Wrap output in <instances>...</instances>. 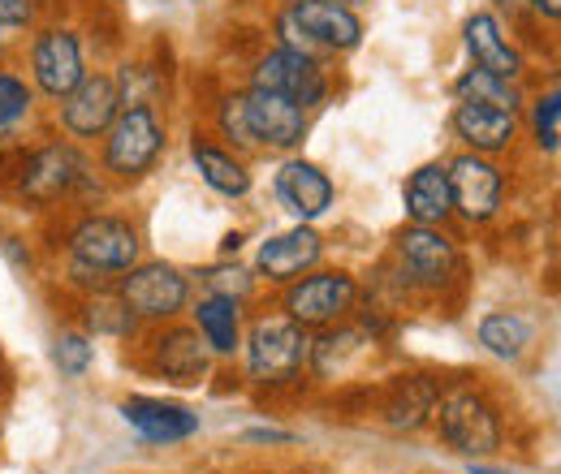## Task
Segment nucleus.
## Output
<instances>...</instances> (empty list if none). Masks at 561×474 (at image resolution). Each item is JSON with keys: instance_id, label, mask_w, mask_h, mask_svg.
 I'll return each mask as SVG.
<instances>
[{"instance_id": "nucleus-20", "label": "nucleus", "mask_w": 561, "mask_h": 474, "mask_svg": "<svg viewBox=\"0 0 561 474\" xmlns=\"http://www.w3.org/2000/svg\"><path fill=\"white\" fill-rule=\"evenodd\" d=\"M122 418L139 431V440H147V444H178V440H191L199 431V414L195 409L169 406V402H156V397H126Z\"/></svg>"}, {"instance_id": "nucleus-6", "label": "nucleus", "mask_w": 561, "mask_h": 474, "mask_svg": "<svg viewBox=\"0 0 561 474\" xmlns=\"http://www.w3.org/2000/svg\"><path fill=\"white\" fill-rule=\"evenodd\" d=\"M117 293L135 311V320H173L191 302V280L173 264L151 259V264H135L130 271H122Z\"/></svg>"}, {"instance_id": "nucleus-34", "label": "nucleus", "mask_w": 561, "mask_h": 474, "mask_svg": "<svg viewBox=\"0 0 561 474\" xmlns=\"http://www.w3.org/2000/svg\"><path fill=\"white\" fill-rule=\"evenodd\" d=\"M247 440H268V444H289L294 436H289V431H277V427H255V431H247Z\"/></svg>"}, {"instance_id": "nucleus-15", "label": "nucleus", "mask_w": 561, "mask_h": 474, "mask_svg": "<svg viewBox=\"0 0 561 474\" xmlns=\"http://www.w3.org/2000/svg\"><path fill=\"white\" fill-rule=\"evenodd\" d=\"M289 18L307 31L320 53H354L363 44V18L337 0H294Z\"/></svg>"}, {"instance_id": "nucleus-3", "label": "nucleus", "mask_w": 561, "mask_h": 474, "mask_svg": "<svg viewBox=\"0 0 561 474\" xmlns=\"http://www.w3.org/2000/svg\"><path fill=\"white\" fill-rule=\"evenodd\" d=\"M164 151V122L156 117V108H122L113 117V126L104 130V169L117 182H139L156 169Z\"/></svg>"}, {"instance_id": "nucleus-2", "label": "nucleus", "mask_w": 561, "mask_h": 474, "mask_svg": "<svg viewBox=\"0 0 561 474\" xmlns=\"http://www.w3.org/2000/svg\"><path fill=\"white\" fill-rule=\"evenodd\" d=\"M242 354H247V375L255 384L280 389L302 375V367L311 358V337L289 315H260L251 324V333L242 337Z\"/></svg>"}, {"instance_id": "nucleus-7", "label": "nucleus", "mask_w": 561, "mask_h": 474, "mask_svg": "<svg viewBox=\"0 0 561 474\" xmlns=\"http://www.w3.org/2000/svg\"><path fill=\"white\" fill-rule=\"evenodd\" d=\"M251 86L255 91H273L280 100L298 104L302 113L324 104L329 95V73L316 57H302V53H289V48H273L264 53L255 69H251Z\"/></svg>"}, {"instance_id": "nucleus-27", "label": "nucleus", "mask_w": 561, "mask_h": 474, "mask_svg": "<svg viewBox=\"0 0 561 474\" xmlns=\"http://www.w3.org/2000/svg\"><path fill=\"white\" fill-rule=\"evenodd\" d=\"M454 95L458 100H471V104H489V108H505V113H518L523 108V95L510 78H492L484 69H467L458 82H454Z\"/></svg>"}, {"instance_id": "nucleus-11", "label": "nucleus", "mask_w": 561, "mask_h": 474, "mask_svg": "<svg viewBox=\"0 0 561 474\" xmlns=\"http://www.w3.org/2000/svg\"><path fill=\"white\" fill-rule=\"evenodd\" d=\"M242 130L247 147H273V151H294L307 135V113L273 91H242Z\"/></svg>"}, {"instance_id": "nucleus-33", "label": "nucleus", "mask_w": 561, "mask_h": 474, "mask_svg": "<svg viewBox=\"0 0 561 474\" xmlns=\"http://www.w3.org/2000/svg\"><path fill=\"white\" fill-rule=\"evenodd\" d=\"M35 22V0H0V31H26Z\"/></svg>"}, {"instance_id": "nucleus-13", "label": "nucleus", "mask_w": 561, "mask_h": 474, "mask_svg": "<svg viewBox=\"0 0 561 474\" xmlns=\"http://www.w3.org/2000/svg\"><path fill=\"white\" fill-rule=\"evenodd\" d=\"M61 104V126L73 138H100L113 117L122 113V91L113 73H82V82L73 86Z\"/></svg>"}, {"instance_id": "nucleus-36", "label": "nucleus", "mask_w": 561, "mask_h": 474, "mask_svg": "<svg viewBox=\"0 0 561 474\" xmlns=\"http://www.w3.org/2000/svg\"><path fill=\"white\" fill-rule=\"evenodd\" d=\"M531 13H540L545 22H558V18H561V0H531Z\"/></svg>"}, {"instance_id": "nucleus-30", "label": "nucleus", "mask_w": 561, "mask_h": 474, "mask_svg": "<svg viewBox=\"0 0 561 474\" xmlns=\"http://www.w3.org/2000/svg\"><path fill=\"white\" fill-rule=\"evenodd\" d=\"M531 138L545 155H558V142H561V91L549 86V95H540L531 104Z\"/></svg>"}, {"instance_id": "nucleus-1", "label": "nucleus", "mask_w": 561, "mask_h": 474, "mask_svg": "<svg viewBox=\"0 0 561 474\" xmlns=\"http://www.w3.org/2000/svg\"><path fill=\"white\" fill-rule=\"evenodd\" d=\"M139 229L122 216H82L70 229L73 280H113L139 264Z\"/></svg>"}, {"instance_id": "nucleus-35", "label": "nucleus", "mask_w": 561, "mask_h": 474, "mask_svg": "<svg viewBox=\"0 0 561 474\" xmlns=\"http://www.w3.org/2000/svg\"><path fill=\"white\" fill-rule=\"evenodd\" d=\"M492 4H496V13H505L510 22L523 18V13H531V0H492Z\"/></svg>"}, {"instance_id": "nucleus-16", "label": "nucleus", "mask_w": 561, "mask_h": 474, "mask_svg": "<svg viewBox=\"0 0 561 474\" xmlns=\"http://www.w3.org/2000/svg\"><path fill=\"white\" fill-rule=\"evenodd\" d=\"M324 255V238L307 224L289 229V233H277L268 238L260 251H255V271H264L268 285H289L298 280L302 271H311Z\"/></svg>"}, {"instance_id": "nucleus-17", "label": "nucleus", "mask_w": 561, "mask_h": 474, "mask_svg": "<svg viewBox=\"0 0 561 474\" xmlns=\"http://www.w3.org/2000/svg\"><path fill=\"white\" fill-rule=\"evenodd\" d=\"M333 182L320 164L311 160H285L277 173V199L285 211H294L302 224L307 220H320L329 207H333Z\"/></svg>"}, {"instance_id": "nucleus-12", "label": "nucleus", "mask_w": 561, "mask_h": 474, "mask_svg": "<svg viewBox=\"0 0 561 474\" xmlns=\"http://www.w3.org/2000/svg\"><path fill=\"white\" fill-rule=\"evenodd\" d=\"M31 73H35V86L48 95V100H66L73 86L82 82V44L70 26H48L35 35L31 44Z\"/></svg>"}, {"instance_id": "nucleus-5", "label": "nucleus", "mask_w": 561, "mask_h": 474, "mask_svg": "<svg viewBox=\"0 0 561 474\" xmlns=\"http://www.w3.org/2000/svg\"><path fill=\"white\" fill-rule=\"evenodd\" d=\"M436 423H440V440L462 453V458H489L501 449V418L496 409L476 393V389H454L445 397H436Z\"/></svg>"}, {"instance_id": "nucleus-10", "label": "nucleus", "mask_w": 561, "mask_h": 474, "mask_svg": "<svg viewBox=\"0 0 561 474\" xmlns=\"http://www.w3.org/2000/svg\"><path fill=\"white\" fill-rule=\"evenodd\" d=\"M91 182L87 173V160L66 147V142H53V147H39L35 155L22 160V177H18V190L31 199V204H57L73 190H82Z\"/></svg>"}, {"instance_id": "nucleus-14", "label": "nucleus", "mask_w": 561, "mask_h": 474, "mask_svg": "<svg viewBox=\"0 0 561 474\" xmlns=\"http://www.w3.org/2000/svg\"><path fill=\"white\" fill-rule=\"evenodd\" d=\"M211 362H216V354L208 349V340L199 337V328L173 324L151 340V371L164 375L169 384H182V389L204 384L211 375Z\"/></svg>"}, {"instance_id": "nucleus-22", "label": "nucleus", "mask_w": 561, "mask_h": 474, "mask_svg": "<svg viewBox=\"0 0 561 474\" xmlns=\"http://www.w3.org/2000/svg\"><path fill=\"white\" fill-rule=\"evenodd\" d=\"M376 337L367 328H324V337L311 340V358L307 367L320 375V380H333V375H346L354 362H363L371 354Z\"/></svg>"}, {"instance_id": "nucleus-24", "label": "nucleus", "mask_w": 561, "mask_h": 474, "mask_svg": "<svg viewBox=\"0 0 561 474\" xmlns=\"http://www.w3.org/2000/svg\"><path fill=\"white\" fill-rule=\"evenodd\" d=\"M195 328L208 340V349L216 358H233L242 349V302L233 298H199L195 302Z\"/></svg>"}, {"instance_id": "nucleus-23", "label": "nucleus", "mask_w": 561, "mask_h": 474, "mask_svg": "<svg viewBox=\"0 0 561 474\" xmlns=\"http://www.w3.org/2000/svg\"><path fill=\"white\" fill-rule=\"evenodd\" d=\"M407 216L411 224H445L454 216V199H449V173L445 164H423L407 177Z\"/></svg>"}, {"instance_id": "nucleus-31", "label": "nucleus", "mask_w": 561, "mask_h": 474, "mask_svg": "<svg viewBox=\"0 0 561 474\" xmlns=\"http://www.w3.org/2000/svg\"><path fill=\"white\" fill-rule=\"evenodd\" d=\"M53 362H57V371L61 375H87V367L95 362V340L87 337V333H61L57 345H53Z\"/></svg>"}, {"instance_id": "nucleus-37", "label": "nucleus", "mask_w": 561, "mask_h": 474, "mask_svg": "<svg viewBox=\"0 0 561 474\" xmlns=\"http://www.w3.org/2000/svg\"><path fill=\"white\" fill-rule=\"evenodd\" d=\"M471 474H514V471H492V466H476L471 462Z\"/></svg>"}, {"instance_id": "nucleus-28", "label": "nucleus", "mask_w": 561, "mask_h": 474, "mask_svg": "<svg viewBox=\"0 0 561 474\" xmlns=\"http://www.w3.org/2000/svg\"><path fill=\"white\" fill-rule=\"evenodd\" d=\"M82 320H87V333L91 337H135L139 333V320H135V311L122 302V293H95L91 302H87V311H82Z\"/></svg>"}, {"instance_id": "nucleus-18", "label": "nucleus", "mask_w": 561, "mask_h": 474, "mask_svg": "<svg viewBox=\"0 0 561 474\" xmlns=\"http://www.w3.org/2000/svg\"><path fill=\"white\" fill-rule=\"evenodd\" d=\"M462 39H467V53H471L476 69H484L492 78L518 82V73H523V53L514 48V39L505 35V26H501L496 13H471L467 26H462Z\"/></svg>"}, {"instance_id": "nucleus-26", "label": "nucleus", "mask_w": 561, "mask_h": 474, "mask_svg": "<svg viewBox=\"0 0 561 474\" xmlns=\"http://www.w3.org/2000/svg\"><path fill=\"white\" fill-rule=\"evenodd\" d=\"M536 340V328L514 311H492L480 320V345L501 362H518Z\"/></svg>"}, {"instance_id": "nucleus-9", "label": "nucleus", "mask_w": 561, "mask_h": 474, "mask_svg": "<svg viewBox=\"0 0 561 474\" xmlns=\"http://www.w3.org/2000/svg\"><path fill=\"white\" fill-rule=\"evenodd\" d=\"M398 264L415 289H440L458 271V246L440 224H407L398 233Z\"/></svg>"}, {"instance_id": "nucleus-4", "label": "nucleus", "mask_w": 561, "mask_h": 474, "mask_svg": "<svg viewBox=\"0 0 561 474\" xmlns=\"http://www.w3.org/2000/svg\"><path fill=\"white\" fill-rule=\"evenodd\" d=\"M285 315L298 328H333L358 307V280L351 271H311L285 285Z\"/></svg>"}, {"instance_id": "nucleus-21", "label": "nucleus", "mask_w": 561, "mask_h": 474, "mask_svg": "<svg viewBox=\"0 0 561 474\" xmlns=\"http://www.w3.org/2000/svg\"><path fill=\"white\" fill-rule=\"evenodd\" d=\"M436 380L432 375H398L389 389H385V402H380V418L393 427V431H420L423 423L432 418L436 409Z\"/></svg>"}, {"instance_id": "nucleus-39", "label": "nucleus", "mask_w": 561, "mask_h": 474, "mask_svg": "<svg viewBox=\"0 0 561 474\" xmlns=\"http://www.w3.org/2000/svg\"><path fill=\"white\" fill-rule=\"evenodd\" d=\"M113 4H117V0H113Z\"/></svg>"}, {"instance_id": "nucleus-25", "label": "nucleus", "mask_w": 561, "mask_h": 474, "mask_svg": "<svg viewBox=\"0 0 561 474\" xmlns=\"http://www.w3.org/2000/svg\"><path fill=\"white\" fill-rule=\"evenodd\" d=\"M191 160H195L199 177L208 182L216 195H225V199H242V195L251 190V173H247V164H242L233 151L216 147L211 138L195 135V142H191Z\"/></svg>"}, {"instance_id": "nucleus-8", "label": "nucleus", "mask_w": 561, "mask_h": 474, "mask_svg": "<svg viewBox=\"0 0 561 474\" xmlns=\"http://www.w3.org/2000/svg\"><path fill=\"white\" fill-rule=\"evenodd\" d=\"M445 173H449V199H454V211H458L467 224H489L492 216L501 211V199H505V173L492 164L489 155L462 151L458 160L445 164Z\"/></svg>"}, {"instance_id": "nucleus-38", "label": "nucleus", "mask_w": 561, "mask_h": 474, "mask_svg": "<svg viewBox=\"0 0 561 474\" xmlns=\"http://www.w3.org/2000/svg\"><path fill=\"white\" fill-rule=\"evenodd\" d=\"M4 48H9V31H0V57H4Z\"/></svg>"}, {"instance_id": "nucleus-19", "label": "nucleus", "mask_w": 561, "mask_h": 474, "mask_svg": "<svg viewBox=\"0 0 561 474\" xmlns=\"http://www.w3.org/2000/svg\"><path fill=\"white\" fill-rule=\"evenodd\" d=\"M454 135L462 138L467 151H476V155H501V151H510L514 138H518V117L505 113V108L458 100V104H454Z\"/></svg>"}, {"instance_id": "nucleus-32", "label": "nucleus", "mask_w": 561, "mask_h": 474, "mask_svg": "<svg viewBox=\"0 0 561 474\" xmlns=\"http://www.w3.org/2000/svg\"><path fill=\"white\" fill-rule=\"evenodd\" d=\"M204 289L216 293V298H233V302H247L251 289H255V276L238 264H220V268L204 271Z\"/></svg>"}, {"instance_id": "nucleus-29", "label": "nucleus", "mask_w": 561, "mask_h": 474, "mask_svg": "<svg viewBox=\"0 0 561 474\" xmlns=\"http://www.w3.org/2000/svg\"><path fill=\"white\" fill-rule=\"evenodd\" d=\"M31 108H35V91H31L18 73L0 69V135L18 130V126L31 117Z\"/></svg>"}]
</instances>
